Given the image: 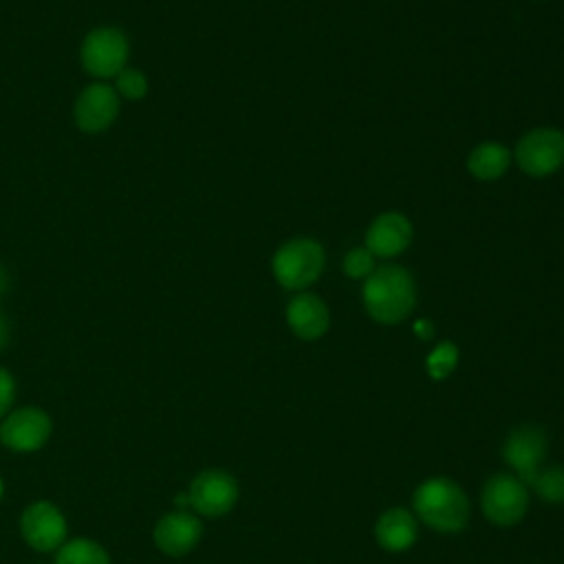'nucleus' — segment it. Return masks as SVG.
I'll return each mask as SVG.
<instances>
[{
  "mask_svg": "<svg viewBox=\"0 0 564 564\" xmlns=\"http://www.w3.org/2000/svg\"><path fill=\"white\" fill-rule=\"evenodd\" d=\"M416 520L438 533H460L469 522V498L463 487L447 476L423 480L412 494Z\"/></svg>",
  "mask_w": 564,
  "mask_h": 564,
  "instance_id": "1",
  "label": "nucleus"
},
{
  "mask_svg": "<svg viewBox=\"0 0 564 564\" xmlns=\"http://www.w3.org/2000/svg\"><path fill=\"white\" fill-rule=\"evenodd\" d=\"M368 315L379 324L403 322L414 308V282L403 267L386 264L375 269L361 291Z\"/></svg>",
  "mask_w": 564,
  "mask_h": 564,
  "instance_id": "2",
  "label": "nucleus"
},
{
  "mask_svg": "<svg viewBox=\"0 0 564 564\" xmlns=\"http://www.w3.org/2000/svg\"><path fill=\"white\" fill-rule=\"evenodd\" d=\"M529 485L511 471H496L480 489V511L496 527H513L529 511Z\"/></svg>",
  "mask_w": 564,
  "mask_h": 564,
  "instance_id": "3",
  "label": "nucleus"
},
{
  "mask_svg": "<svg viewBox=\"0 0 564 564\" xmlns=\"http://www.w3.org/2000/svg\"><path fill=\"white\" fill-rule=\"evenodd\" d=\"M273 278L291 291L313 284L324 269V249L311 238H295L282 245L271 260Z\"/></svg>",
  "mask_w": 564,
  "mask_h": 564,
  "instance_id": "4",
  "label": "nucleus"
},
{
  "mask_svg": "<svg viewBox=\"0 0 564 564\" xmlns=\"http://www.w3.org/2000/svg\"><path fill=\"white\" fill-rule=\"evenodd\" d=\"M128 55V35L117 26H97L88 31L79 48L84 70L97 79L117 77L126 68Z\"/></svg>",
  "mask_w": 564,
  "mask_h": 564,
  "instance_id": "5",
  "label": "nucleus"
},
{
  "mask_svg": "<svg viewBox=\"0 0 564 564\" xmlns=\"http://www.w3.org/2000/svg\"><path fill=\"white\" fill-rule=\"evenodd\" d=\"M516 161L529 176L542 178L564 163V132L557 128H535L516 145Z\"/></svg>",
  "mask_w": 564,
  "mask_h": 564,
  "instance_id": "6",
  "label": "nucleus"
},
{
  "mask_svg": "<svg viewBox=\"0 0 564 564\" xmlns=\"http://www.w3.org/2000/svg\"><path fill=\"white\" fill-rule=\"evenodd\" d=\"M187 498L196 513L218 518L229 513L238 502V482L225 469H205L194 476Z\"/></svg>",
  "mask_w": 564,
  "mask_h": 564,
  "instance_id": "7",
  "label": "nucleus"
},
{
  "mask_svg": "<svg viewBox=\"0 0 564 564\" xmlns=\"http://www.w3.org/2000/svg\"><path fill=\"white\" fill-rule=\"evenodd\" d=\"M20 533L35 551H57L66 542V520L53 502L37 500L22 511Z\"/></svg>",
  "mask_w": 564,
  "mask_h": 564,
  "instance_id": "8",
  "label": "nucleus"
},
{
  "mask_svg": "<svg viewBox=\"0 0 564 564\" xmlns=\"http://www.w3.org/2000/svg\"><path fill=\"white\" fill-rule=\"evenodd\" d=\"M119 106L121 97L117 95L115 86L106 82H93L77 95L73 117L79 130L97 134L112 126L119 115Z\"/></svg>",
  "mask_w": 564,
  "mask_h": 564,
  "instance_id": "9",
  "label": "nucleus"
},
{
  "mask_svg": "<svg viewBox=\"0 0 564 564\" xmlns=\"http://www.w3.org/2000/svg\"><path fill=\"white\" fill-rule=\"evenodd\" d=\"M51 416L40 408H18L0 425V441L13 452H35L51 436Z\"/></svg>",
  "mask_w": 564,
  "mask_h": 564,
  "instance_id": "10",
  "label": "nucleus"
},
{
  "mask_svg": "<svg viewBox=\"0 0 564 564\" xmlns=\"http://www.w3.org/2000/svg\"><path fill=\"white\" fill-rule=\"evenodd\" d=\"M502 456L511 467V474L529 485L546 456V434L535 425H520L507 436Z\"/></svg>",
  "mask_w": 564,
  "mask_h": 564,
  "instance_id": "11",
  "label": "nucleus"
},
{
  "mask_svg": "<svg viewBox=\"0 0 564 564\" xmlns=\"http://www.w3.org/2000/svg\"><path fill=\"white\" fill-rule=\"evenodd\" d=\"M200 535V520L185 509L170 511L154 524V544L159 546V551L172 557L189 553L198 544Z\"/></svg>",
  "mask_w": 564,
  "mask_h": 564,
  "instance_id": "12",
  "label": "nucleus"
},
{
  "mask_svg": "<svg viewBox=\"0 0 564 564\" xmlns=\"http://www.w3.org/2000/svg\"><path fill=\"white\" fill-rule=\"evenodd\" d=\"M412 225L403 214L386 212L372 220L366 234V249L379 258H392L408 249Z\"/></svg>",
  "mask_w": 564,
  "mask_h": 564,
  "instance_id": "13",
  "label": "nucleus"
},
{
  "mask_svg": "<svg viewBox=\"0 0 564 564\" xmlns=\"http://www.w3.org/2000/svg\"><path fill=\"white\" fill-rule=\"evenodd\" d=\"M286 324L300 339L313 341V339H319L328 330L330 315H328L326 304L317 295L297 293L286 304Z\"/></svg>",
  "mask_w": 564,
  "mask_h": 564,
  "instance_id": "14",
  "label": "nucleus"
},
{
  "mask_svg": "<svg viewBox=\"0 0 564 564\" xmlns=\"http://www.w3.org/2000/svg\"><path fill=\"white\" fill-rule=\"evenodd\" d=\"M419 538V522L410 509H386L375 522V540L390 553L408 551Z\"/></svg>",
  "mask_w": 564,
  "mask_h": 564,
  "instance_id": "15",
  "label": "nucleus"
},
{
  "mask_svg": "<svg viewBox=\"0 0 564 564\" xmlns=\"http://www.w3.org/2000/svg\"><path fill=\"white\" fill-rule=\"evenodd\" d=\"M509 150L500 143H480L471 150L467 159V170L478 178V181H496L500 178L507 167H509Z\"/></svg>",
  "mask_w": 564,
  "mask_h": 564,
  "instance_id": "16",
  "label": "nucleus"
},
{
  "mask_svg": "<svg viewBox=\"0 0 564 564\" xmlns=\"http://www.w3.org/2000/svg\"><path fill=\"white\" fill-rule=\"evenodd\" d=\"M55 564H110L106 549L88 538L66 540L55 555Z\"/></svg>",
  "mask_w": 564,
  "mask_h": 564,
  "instance_id": "17",
  "label": "nucleus"
},
{
  "mask_svg": "<svg viewBox=\"0 0 564 564\" xmlns=\"http://www.w3.org/2000/svg\"><path fill=\"white\" fill-rule=\"evenodd\" d=\"M529 487L544 502H551V505L564 502V467L553 465V467H546V469H538V474L533 476Z\"/></svg>",
  "mask_w": 564,
  "mask_h": 564,
  "instance_id": "18",
  "label": "nucleus"
},
{
  "mask_svg": "<svg viewBox=\"0 0 564 564\" xmlns=\"http://www.w3.org/2000/svg\"><path fill=\"white\" fill-rule=\"evenodd\" d=\"M458 364V348L452 341H441L425 359L427 375L436 381L449 377Z\"/></svg>",
  "mask_w": 564,
  "mask_h": 564,
  "instance_id": "19",
  "label": "nucleus"
},
{
  "mask_svg": "<svg viewBox=\"0 0 564 564\" xmlns=\"http://www.w3.org/2000/svg\"><path fill=\"white\" fill-rule=\"evenodd\" d=\"M148 77L143 70L139 68H130L126 66L117 77H115V90L119 97L128 99V101H139L148 95Z\"/></svg>",
  "mask_w": 564,
  "mask_h": 564,
  "instance_id": "20",
  "label": "nucleus"
},
{
  "mask_svg": "<svg viewBox=\"0 0 564 564\" xmlns=\"http://www.w3.org/2000/svg\"><path fill=\"white\" fill-rule=\"evenodd\" d=\"M344 271L355 280L368 278L375 271V256L366 247H355L344 258Z\"/></svg>",
  "mask_w": 564,
  "mask_h": 564,
  "instance_id": "21",
  "label": "nucleus"
},
{
  "mask_svg": "<svg viewBox=\"0 0 564 564\" xmlns=\"http://www.w3.org/2000/svg\"><path fill=\"white\" fill-rule=\"evenodd\" d=\"M15 401V379L13 375L0 366V416H4Z\"/></svg>",
  "mask_w": 564,
  "mask_h": 564,
  "instance_id": "22",
  "label": "nucleus"
},
{
  "mask_svg": "<svg viewBox=\"0 0 564 564\" xmlns=\"http://www.w3.org/2000/svg\"><path fill=\"white\" fill-rule=\"evenodd\" d=\"M414 333H416L421 339H430V337L434 335L432 322H427V319H419V322L414 324Z\"/></svg>",
  "mask_w": 564,
  "mask_h": 564,
  "instance_id": "23",
  "label": "nucleus"
},
{
  "mask_svg": "<svg viewBox=\"0 0 564 564\" xmlns=\"http://www.w3.org/2000/svg\"><path fill=\"white\" fill-rule=\"evenodd\" d=\"M9 337H11V328H9V319L7 315L0 311V350L9 344Z\"/></svg>",
  "mask_w": 564,
  "mask_h": 564,
  "instance_id": "24",
  "label": "nucleus"
},
{
  "mask_svg": "<svg viewBox=\"0 0 564 564\" xmlns=\"http://www.w3.org/2000/svg\"><path fill=\"white\" fill-rule=\"evenodd\" d=\"M9 271H7V267L4 264H0V297L9 291Z\"/></svg>",
  "mask_w": 564,
  "mask_h": 564,
  "instance_id": "25",
  "label": "nucleus"
},
{
  "mask_svg": "<svg viewBox=\"0 0 564 564\" xmlns=\"http://www.w3.org/2000/svg\"><path fill=\"white\" fill-rule=\"evenodd\" d=\"M0 498H2V480H0Z\"/></svg>",
  "mask_w": 564,
  "mask_h": 564,
  "instance_id": "26",
  "label": "nucleus"
}]
</instances>
